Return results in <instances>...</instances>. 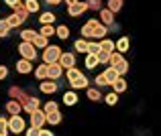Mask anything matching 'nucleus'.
Returning a JSON list of instances; mask_svg holds the SVG:
<instances>
[{
    "label": "nucleus",
    "instance_id": "nucleus-1",
    "mask_svg": "<svg viewBox=\"0 0 161 136\" xmlns=\"http://www.w3.org/2000/svg\"><path fill=\"white\" fill-rule=\"evenodd\" d=\"M106 35H108V27L102 24L98 18L86 20V24L80 29V37H82V39H88V41H90V39L102 41V39H106Z\"/></svg>",
    "mask_w": 161,
    "mask_h": 136
},
{
    "label": "nucleus",
    "instance_id": "nucleus-2",
    "mask_svg": "<svg viewBox=\"0 0 161 136\" xmlns=\"http://www.w3.org/2000/svg\"><path fill=\"white\" fill-rule=\"evenodd\" d=\"M16 51H19L20 59H27V61H31V63L39 57V51H37V47L33 43H25V41H20L19 47H16Z\"/></svg>",
    "mask_w": 161,
    "mask_h": 136
},
{
    "label": "nucleus",
    "instance_id": "nucleus-3",
    "mask_svg": "<svg viewBox=\"0 0 161 136\" xmlns=\"http://www.w3.org/2000/svg\"><path fill=\"white\" fill-rule=\"evenodd\" d=\"M61 47L59 45H49L43 49V53H41V59H43V63H47V65H51V63H59V57H61Z\"/></svg>",
    "mask_w": 161,
    "mask_h": 136
},
{
    "label": "nucleus",
    "instance_id": "nucleus-4",
    "mask_svg": "<svg viewBox=\"0 0 161 136\" xmlns=\"http://www.w3.org/2000/svg\"><path fill=\"white\" fill-rule=\"evenodd\" d=\"M8 130H10V134H25V130H27V120H25L23 116H8Z\"/></svg>",
    "mask_w": 161,
    "mask_h": 136
},
{
    "label": "nucleus",
    "instance_id": "nucleus-5",
    "mask_svg": "<svg viewBox=\"0 0 161 136\" xmlns=\"http://www.w3.org/2000/svg\"><path fill=\"white\" fill-rule=\"evenodd\" d=\"M29 124L33 126V128H45V124H47V114L43 112V110H35L33 114H29Z\"/></svg>",
    "mask_w": 161,
    "mask_h": 136
},
{
    "label": "nucleus",
    "instance_id": "nucleus-6",
    "mask_svg": "<svg viewBox=\"0 0 161 136\" xmlns=\"http://www.w3.org/2000/svg\"><path fill=\"white\" fill-rule=\"evenodd\" d=\"M88 10H90V8H88V4L84 2V0H78L74 6H67V14H69L71 18H75V16H82L84 12H88Z\"/></svg>",
    "mask_w": 161,
    "mask_h": 136
},
{
    "label": "nucleus",
    "instance_id": "nucleus-7",
    "mask_svg": "<svg viewBox=\"0 0 161 136\" xmlns=\"http://www.w3.org/2000/svg\"><path fill=\"white\" fill-rule=\"evenodd\" d=\"M59 65L63 67V71L75 67V53H71V51H63L61 57H59Z\"/></svg>",
    "mask_w": 161,
    "mask_h": 136
},
{
    "label": "nucleus",
    "instance_id": "nucleus-8",
    "mask_svg": "<svg viewBox=\"0 0 161 136\" xmlns=\"http://www.w3.org/2000/svg\"><path fill=\"white\" fill-rule=\"evenodd\" d=\"M57 90H59V86H57V81H53V79H43V81L39 83V92L47 93V96H53Z\"/></svg>",
    "mask_w": 161,
    "mask_h": 136
},
{
    "label": "nucleus",
    "instance_id": "nucleus-9",
    "mask_svg": "<svg viewBox=\"0 0 161 136\" xmlns=\"http://www.w3.org/2000/svg\"><path fill=\"white\" fill-rule=\"evenodd\" d=\"M4 110H6L8 116H19V114L23 112V106H20L19 100H8L6 104H4Z\"/></svg>",
    "mask_w": 161,
    "mask_h": 136
},
{
    "label": "nucleus",
    "instance_id": "nucleus-10",
    "mask_svg": "<svg viewBox=\"0 0 161 136\" xmlns=\"http://www.w3.org/2000/svg\"><path fill=\"white\" fill-rule=\"evenodd\" d=\"M69 87L74 92H78V90H88L90 87V79H88V75L84 73L82 77H78V79H74V81H69Z\"/></svg>",
    "mask_w": 161,
    "mask_h": 136
},
{
    "label": "nucleus",
    "instance_id": "nucleus-11",
    "mask_svg": "<svg viewBox=\"0 0 161 136\" xmlns=\"http://www.w3.org/2000/svg\"><path fill=\"white\" fill-rule=\"evenodd\" d=\"M61 102L67 106V108L75 106V104L80 102V97H78V92H74V90H67V92H63V96H61Z\"/></svg>",
    "mask_w": 161,
    "mask_h": 136
},
{
    "label": "nucleus",
    "instance_id": "nucleus-12",
    "mask_svg": "<svg viewBox=\"0 0 161 136\" xmlns=\"http://www.w3.org/2000/svg\"><path fill=\"white\" fill-rule=\"evenodd\" d=\"M114 47H116V51L118 53H129V49H130V37H118L116 41H114Z\"/></svg>",
    "mask_w": 161,
    "mask_h": 136
},
{
    "label": "nucleus",
    "instance_id": "nucleus-13",
    "mask_svg": "<svg viewBox=\"0 0 161 136\" xmlns=\"http://www.w3.org/2000/svg\"><path fill=\"white\" fill-rule=\"evenodd\" d=\"M98 16H100V23H102V24H106L108 29H110V27L114 24V12H110L106 6H104L102 10L98 12Z\"/></svg>",
    "mask_w": 161,
    "mask_h": 136
},
{
    "label": "nucleus",
    "instance_id": "nucleus-14",
    "mask_svg": "<svg viewBox=\"0 0 161 136\" xmlns=\"http://www.w3.org/2000/svg\"><path fill=\"white\" fill-rule=\"evenodd\" d=\"M16 71H19L20 75H29V73H33V63L31 61H27V59H19L16 61Z\"/></svg>",
    "mask_w": 161,
    "mask_h": 136
},
{
    "label": "nucleus",
    "instance_id": "nucleus-15",
    "mask_svg": "<svg viewBox=\"0 0 161 136\" xmlns=\"http://www.w3.org/2000/svg\"><path fill=\"white\" fill-rule=\"evenodd\" d=\"M37 35H39V31H33V29H20L19 33L20 41H25V43H33L37 39Z\"/></svg>",
    "mask_w": 161,
    "mask_h": 136
},
{
    "label": "nucleus",
    "instance_id": "nucleus-16",
    "mask_svg": "<svg viewBox=\"0 0 161 136\" xmlns=\"http://www.w3.org/2000/svg\"><path fill=\"white\" fill-rule=\"evenodd\" d=\"M55 20H57L55 12L45 10V12H39V20H37V23L39 24H55Z\"/></svg>",
    "mask_w": 161,
    "mask_h": 136
},
{
    "label": "nucleus",
    "instance_id": "nucleus-17",
    "mask_svg": "<svg viewBox=\"0 0 161 136\" xmlns=\"http://www.w3.org/2000/svg\"><path fill=\"white\" fill-rule=\"evenodd\" d=\"M33 73H35V77L41 79V81H43V79H49V65H47V63H41V65L35 67Z\"/></svg>",
    "mask_w": 161,
    "mask_h": 136
},
{
    "label": "nucleus",
    "instance_id": "nucleus-18",
    "mask_svg": "<svg viewBox=\"0 0 161 136\" xmlns=\"http://www.w3.org/2000/svg\"><path fill=\"white\" fill-rule=\"evenodd\" d=\"M41 106H43V104H41V100H39V97H35V96H33L31 100H29V104H25V106H23V112H27V114H33L35 110H39Z\"/></svg>",
    "mask_w": 161,
    "mask_h": 136
},
{
    "label": "nucleus",
    "instance_id": "nucleus-19",
    "mask_svg": "<svg viewBox=\"0 0 161 136\" xmlns=\"http://www.w3.org/2000/svg\"><path fill=\"white\" fill-rule=\"evenodd\" d=\"M4 20H6V24L10 27V31H12V29H19V27H23V23H25V20L20 18L19 14H14V12H12V14H8Z\"/></svg>",
    "mask_w": 161,
    "mask_h": 136
},
{
    "label": "nucleus",
    "instance_id": "nucleus-20",
    "mask_svg": "<svg viewBox=\"0 0 161 136\" xmlns=\"http://www.w3.org/2000/svg\"><path fill=\"white\" fill-rule=\"evenodd\" d=\"M61 75H63V67L59 65V63H51V65H49V79L57 81Z\"/></svg>",
    "mask_w": 161,
    "mask_h": 136
},
{
    "label": "nucleus",
    "instance_id": "nucleus-21",
    "mask_svg": "<svg viewBox=\"0 0 161 136\" xmlns=\"http://www.w3.org/2000/svg\"><path fill=\"white\" fill-rule=\"evenodd\" d=\"M12 12H14V14H19L20 18L25 20V23H27V18H29V14H31V12L27 10V6H25V2L23 0H20V2H16V6L12 8Z\"/></svg>",
    "mask_w": 161,
    "mask_h": 136
},
{
    "label": "nucleus",
    "instance_id": "nucleus-22",
    "mask_svg": "<svg viewBox=\"0 0 161 136\" xmlns=\"http://www.w3.org/2000/svg\"><path fill=\"white\" fill-rule=\"evenodd\" d=\"M69 27H67V24H57V27H55V37H57V39H61V41H67L69 39Z\"/></svg>",
    "mask_w": 161,
    "mask_h": 136
},
{
    "label": "nucleus",
    "instance_id": "nucleus-23",
    "mask_svg": "<svg viewBox=\"0 0 161 136\" xmlns=\"http://www.w3.org/2000/svg\"><path fill=\"white\" fill-rule=\"evenodd\" d=\"M102 75H104V77H106V81H108V86H112V83H114V81H116V79H118V77H120V75H118V73H116V69H114V67H110V65H108V67H106V69H104V71H102Z\"/></svg>",
    "mask_w": 161,
    "mask_h": 136
},
{
    "label": "nucleus",
    "instance_id": "nucleus-24",
    "mask_svg": "<svg viewBox=\"0 0 161 136\" xmlns=\"http://www.w3.org/2000/svg\"><path fill=\"white\" fill-rule=\"evenodd\" d=\"M110 87H112V92H114V93H125V92H126V87H129V83H126V79H125V77H118Z\"/></svg>",
    "mask_w": 161,
    "mask_h": 136
},
{
    "label": "nucleus",
    "instance_id": "nucleus-25",
    "mask_svg": "<svg viewBox=\"0 0 161 136\" xmlns=\"http://www.w3.org/2000/svg\"><path fill=\"white\" fill-rule=\"evenodd\" d=\"M88 43H90L88 39H82V37H80L74 43V51L75 53H82V55H88Z\"/></svg>",
    "mask_w": 161,
    "mask_h": 136
},
{
    "label": "nucleus",
    "instance_id": "nucleus-26",
    "mask_svg": "<svg viewBox=\"0 0 161 136\" xmlns=\"http://www.w3.org/2000/svg\"><path fill=\"white\" fill-rule=\"evenodd\" d=\"M86 97L90 102H100L104 96H102V92H100L98 87H88V90H86Z\"/></svg>",
    "mask_w": 161,
    "mask_h": 136
},
{
    "label": "nucleus",
    "instance_id": "nucleus-27",
    "mask_svg": "<svg viewBox=\"0 0 161 136\" xmlns=\"http://www.w3.org/2000/svg\"><path fill=\"white\" fill-rule=\"evenodd\" d=\"M98 43H100V51H104V53H114V51H116L112 39H102V41H98Z\"/></svg>",
    "mask_w": 161,
    "mask_h": 136
},
{
    "label": "nucleus",
    "instance_id": "nucleus-28",
    "mask_svg": "<svg viewBox=\"0 0 161 136\" xmlns=\"http://www.w3.org/2000/svg\"><path fill=\"white\" fill-rule=\"evenodd\" d=\"M61 120H63V116H61V112H51V114H47V124L49 126H59L61 124Z\"/></svg>",
    "mask_w": 161,
    "mask_h": 136
},
{
    "label": "nucleus",
    "instance_id": "nucleus-29",
    "mask_svg": "<svg viewBox=\"0 0 161 136\" xmlns=\"http://www.w3.org/2000/svg\"><path fill=\"white\" fill-rule=\"evenodd\" d=\"M39 35H43L45 39H51V37H55V27L53 24H41Z\"/></svg>",
    "mask_w": 161,
    "mask_h": 136
},
{
    "label": "nucleus",
    "instance_id": "nucleus-30",
    "mask_svg": "<svg viewBox=\"0 0 161 136\" xmlns=\"http://www.w3.org/2000/svg\"><path fill=\"white\" fill-rule=\"evenodd\" d=\"M114 69H116V73L122 77V75H126V73H129V69H130V63L126 61V59H122V61L118 63V65H114Z\"/></svg>",
    "mask_w": 161,
    "mask_h": 136
},
{
    "label": "nucleus",
    "instance_id": "nucleus-31",
    "mask_svg": "<svg viewBox=\"0 0 161 136\" xmlns=\"http://www.w3.org/2000/svg\"><path fill=\"white\" fill-rule=\"evenodd\" d=\"M122 2H125V0H108V2H106V8H108L110 12H114V14H116V12L122 10Z\"/></svg>",
    "mask_w": 161,
    "mask_h": 136
},
{
    "label": "nucleus",
    "instance_id": "nucleus-32",
    "mask_svg": "<svg viewBox=\"0 0 161 136\" xmlns=\"http://www.w3.org/2000/svg\"><path fill=\"white\" fill-rule=\"evenodd\" d=\"M84 65H86V69H96L98 67V55H86Z\"/></svg>",
    "mask_w": 161,
    "mask_h": 136
},
{
    "label": "nucleus",
    "instance_id": "nucleus-33",
    "mask_svg": "<svg viewBox=\"0 0 161 136\" xmlns=\"http://www.w3.org/2000/svg\"><path fill=\"white\" fill-rule=\"evenodd\" d=\"M25 6H27V10L31 12V14H37V12H41L39 0H25Z\"/></svg>",
    "mask_w": 161,
    "mask_h": 136
},
{
    "label": "nucleus",
    "instance_id": "nucleus-34",
    "mask_svg": "<svg viewBox=\"0 0 161 136\" xmlns=\"http://www.w3.org/2000/svg\"><path fill=\"white\" fill-rule=\"evenodd\" d=\"M82 69H78V67H71V69H65V77H67V81H74V79H78V77H82Z\"/></svg>",
    "mask_w": 161,
    "mask_h": 136
},
{
    "label": "nucleus",
    "instance_id": "nucleus-35",
    "mask_svg": "<svg viewBox=\"0 0 161 136\" xmlns=\"http://www.w3.org/2000/svg\"><path fill=\"white\" fill-rule=\"evenodd\" d=\"M41 110H43L45 114H51V112H57V110H59V104H57V102H53V100H49V102H45V104L41 106Z\"/></svg>",
    "mask_w": 161,
    "mask_h": 136
},
{
    "label": "nucleus",
    "instance_id": "nucleus-36",
    "mask_svg": "<svg viewBox=\"0 0 161 136\" xmlns=\"http://www.w3.org/2000/svg\"><path fill=\"white\" fill-rule=\"evenodd\" d=\"M23 93L25 92H23V87H20V86H10V87H8V97H10V100H19Z\"/></svg>",
    "mask_w": 161,
    "mask_h": 136
},
{
    "label": "nucleus",
    "instance_id": "nucleus-37",
    "mask_svg": "<svg viewBox=\"0 0 161 136\" xmlns=\"http://www.w3.org/2000/svg\"><path fill=\"white\" fill-rule=\"evenodd\" d=\"M84 2L88 4V8H90V10H96V12H100V10L104 8L102 0H84Z\"/></svg>",
    "mask_w": 161,
    "mask_h": 136
},
{
    "label": "nucleus",
    "instance_id": "nucleus-38",
    "mask_svg": "<svg viewBox=\"0 0 161 136\" xmlns=\"http://www.w3.org/2000/svg\"><path fill=\"white\" fill-rule=\"evenodd\" d=\"M10 130H8V118L6 116H0V136H8Z\"/></svg>",
    "mask_w": 161,
    "mask_h": 136
},
{
    "label": "nucleus",
    "instance_id": "nucleus-39",
    "mask_svg": "<svg viewBox=\"0 0 161 136\" xmlns=\"http://www.w3.org/2000/svg\"><path fill=\"white\" fill-rule=\"evenodd\" d=\"M33 45H35L37 49H45V47H49V39H45L43 35H37V39L33 41Z\"/></svg>",
    "mask_w": 161,
    "mask_h": 136
},
{
    "label": "nucleus",
    "instance_id": "nucleus-40",
    "mask_svg": "<svg viewBox=\"0 0 161 136\" xmlns=\"http://www.w3.org/2000/svg\"><path fill=\"white\" fill-rule=\"evenodd\" d=\"M122 59H125V57H122V53L114 51V53H110V61H108V65H110V67H114V65H118Z\"/></svg>",
    "mask_w": 161,
    "mask_h": 136
},
{
    "label": "nucleus",
    "instance_id": "nucleus-41",
    "mask_svg": "<svg viewBox=\"0 0 161 136\" xmlns=\"http://www.w3.org/2000/svg\"><path fill=\"white\" fill-rule=\"evenodd\" d=\"M8 35H10V27L6 24L4 18H0V39H6Z\"/></svg>",
    "mask_w": 161,
    "mask_h": 136
},
{
    "label": "nucleus",
    "instance_id": "nucleus-42",
    "mask_svg": "<svg viewBox=\"0 0 161 136\" xmlns=\"http://www.w3.org/2000/svg\"><path fill=\"white\" fill-rule=\"evenodd\" d=\"M104 102H106L108 106H116L118 104V93H114V92H110V93H106V96L102 97Z\"/></svg>",
    "mask_w": 161,
    "mask_h": 136
},
{
    "label": "nucleus",
    "instance_id": "nucleus-43",
    "mask_svg": "<svg viewBox=\"0 0 161 136\" xmlns=\"http://www.w3.org/2000/svg\"><path fill=\"white\" fill-rule=\"evenodd\" d=\"M100 53V43L98 41H90L88 43V55H98Z\"/></svg>",
    "mask_w": 161,
    "mask_h": 136
},
{
    "label": "nucleus",
    "instance_id": "nucleus-44",
    "mask_svg": "<svg viewBox=\"0 0 161 136\" xmlns=\"http://www.w3.org/2000/svg\"><path fill=\"white\" fill-rule=\"evenodd\" d=\"M94 83H96V87H98V90H100V87H106V86H108V81H106V77H104V75H102V73H98V75H96V79H94Z\"/></svg>",
    "mask_w": 161,
    "mask_h": 136
},
{
    "label": "nucleus",
    "instance_id": "nucleus-45",
    "mask_svg": "<svg viewBox=\"0 0 161 136\" xmlns=\"http://www.w3.org/2000/svg\"><path fill=\"white\" fill-rule=\"evenodd\" d=\"M108 61H110V53L100 51V53H98V65H108Z\"/></svg>",
    "mask_w": 161,
    "mask_h": 136
},
{
    "label": "nucleus",
    "instance_id": "nucleus-46",
    "mask_svg": "<svg viewBox=\"0 0 161 136\" xmlns=\"http://www.w3.org/2000/svg\"><path fill=\"white\" fill-rule=\"evenodd\" d=\"M8 73H10V71H8V67L6 65H0V81H4V79L8 77Z\"/></svg>",
    "mask_w": 161,
    "mask_h": 136
},
{
    "label": "nucleus",
    "instance_id": "nucleus-47",
    "mask_svg": "<svg viewBox=\"0 0 161 136\" xmlns=\"http://www.w3.org/2000/svg\"><path fill=\"white\" fill-rule=\"evenodd\" d=\"M25 136H39V128H33V126H29V128L25 130Z\"/></svg>",
    "mask_w": 161,
    "mask_h": 136
},
{
    "label": "nucleus",
    "instance_id": "nucleus-48",
    "mask_svg": "<svg viewBox=\"0 0 161 136\" xmlns=\"http://www.w3.org/2000/svg\"><path fill=\"white\" fill-rule=\"evenodd\" d=\"M39 136H55V134H53L49 128H41V130H39Z\"/></svg>",
    "mask_w": 161,
    "mask_h": 136
},
{
    "label": "nucleus",
    "instance_id": "nucleus-49",
    "mask_svg": "<svg viewBox=\"0 0 161 136\" xmlns=\"http://www.w3.org/2000/svg\"><path fill=\"white\" fill-rule=\"evenodd\" d=\"M45 2H47L49 6H59V4H63V0H45Z\"/></svg>",
    "mask_w": 161,
    "mask_h": 136
},
{
    "label": "nucleus",
    "instance_id": "nucleus-50",
    "mask_svg": "<svg viewBox=\"0 0 161 136\" xmlns=\"http://www.w3.org/2000/svg\"><path fill=\"white\" fill-rule=\"evenodd\" d=\"M16 2H20V0H4V4H6V6H10V8H14Z\"/></svg>",
    "mask_w": 161,
    "mask_h": 136
},
{
    "label": "nucleus",
    "instance_id": "nucleus-51",
    "mask_svg": "<svg viewBox=\"0 0 161 136\" xmlns=\"http://www.w3.org/2000/svg\"><path fill=\"white\" fill-rule=\"evenodd\" d=\"M63 2H65V6H74V4L78 2V0H63Z\"/></svg>",
    "mask_w": 161,
    "mask_h": 136
},
{
    "label": "nucleus",
    "instance_id": "nucleus-52",
    "mask_svg": "<svg viewBox=\"0 0 161 136\" xmlns=\"http://www.w3.org/2000/svg\"><path fill=\"white\" fill-rule=\"evenodd\" d=\"M12 136H23V134H12Z\"/></svg>",
    "mask_w": 161,
    "mask_h": 136
}]
</instances>
